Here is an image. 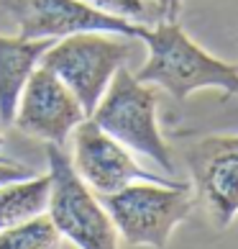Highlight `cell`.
Wrapping results in <instances>:
<instances>
[{
    "label": "cell",
    "instance_id": "cell-10",
    "mask_svg": "<svg viewBox=\"0 0 238 249\" xmlns=\"http://www.w3.org/2000/svg\"><path fill=\"white\" fill-rule=\"evenodd\" d=\"M57 39H21V36H0V128L13 126V116L18 108L26 82L31 72L39 67Z\"/></svg>",
    "mask_w": 238,
    "mask_h": 249
},
{
    "label": "cell",
    "instance_id": "cell-1",
    "mask_svg": "<svg viewBox=\"0 0 238 249\" xmlns=\"http://www.w3.org/2000/svg\"><path fill=\"white\" fill-rule=\"evenodd\" d=\"M141 39L149 47V59L133 77L143 85H161L175 100L205 88L223 90L225 95L238 93V67L200 49L177 21L143 29Z\"/></svg>",
    "mask_w": 238,
    "mask_h": 249
},
{
    "label": "cell",
    "instance_id": "cell-7",
    "mask_svg": "<svg viewBox=\"0 0 238 249\" xmlns=\"http://www.w3.org/2000/svg\"><path fill=\"white\" fill-rule=\"evenodd\" d=\"M75 160L72 167L79 175V180L95 193V196H111L131 182H157V185L187 188V182L167 180L161 175L139 167L123 144H118L113 136H108L93 118H85L75 126Z\"/></svg>",
    "mask_w": 238,
    "mask_h": 249
},
{
    "label": "cell",
    "instance_id": "cell-14",
    "mask_svg": "<svg viewBox=\"0 0 238 249\" xmlns=\"http://www.w3.org/2000/svg\"><path fill=\"white\" fill-rule=\"evenodd\" d=\"M33 175L36 172L29 167V164H23V162H18V160H8V157H0V185L33 178Z\"/></svg>",
    "mask_w": 238,
    "mask_h": 249
},
{
    "label": "cell",
    "instance_id": "cell-2",
    "mask_svg": "<svg viewBox=\"0 0 238 249\" xmlns=\"http://www.w3.org/2000/svg\"><path fill=\"white\" fill-rule=\"evenodd\" d=\"M90 118L126 149L146 154L161 170L175 175L172 152L157 126V93L136 80L126 64L115 70Z\"/></svg>",
    "mask_w": 238,
    "mask_h": 249
},
{
    "label": "cell",
    "instance_id": "cell-6",
    "mask_svg": "<svg viewBox=\"0 0 238 249\" xmlns=\"http://www.w3.org/2000/svg\"><path fill=\"white\" fill-rule=\"evenodd\" d=\"M0 13L16 23L21 39H62L82 31H103L141 39L146 26L108 16L82 0H0Z\"/></svg>",
    "mask_w": 238,
    "mask_h": 249
},
{
    "label": "cell",
    "instance_id": "cell-4",
    "mask_svg": "<svg viewBox=\"0 0 238 249\" xmlns=\"http://www.w3.org/2000/svg\"><path fill=\"white\" fill-rule=\"evenodd\" d=\"M108 211L115 234L131 247H154L164 249L175 226L182 224L192 211L195 198H190L187 188L157 185V182H141V185H126L111 196H97Z\"/></svg>",
    "mask_w": 238,
    "mask_h": 249
},
{
    "label": "cell",
    "instance_id": "cell-13",
    "mask_svg": "<svg viewBox=\"0 0 238 249\" xmlns=\"http://www.w3.org/2000/svg\"><path fill=\"white\" fill-rule=\"evenodd\" d=\"M82 3L93 5L97 11L108 13V16L146 26V29H151V26H157V23H167L159 0H82Z\"/></svg>",
    "mask_w": 238,
    "mask_h": 249
},
{
    "label": "cell",
    "instance_id": "cell-5",
    "mask_svg": "<svg viewBox=\"0 0 238 249\" xmlns=\"http://www.w3.org/2000/svg\"><path fill=\"white\" fill-rule=\"evenodd\" d=\"M49 160V200L47 216L62 239L77 249H118V234L108 211L72 167L62 146L47 144Z\"/></svg>",
    "mask_w": 238,
    "mask_h": 249
},
{
    "label": "cell",
    "instance_id": "cell-8",
    "mask_svg": "<svg viewBox=\"0 0 238 249\" xmlns=\"http://www.w3.org/2000/svg\"><path fill=\"white\" fill-rule=\"evenodd\" d=\"M195 206L218 229L238 216V136H207L185 149Z\"/></svg>",
    "mask_w": 238,
    "mask_h": 249
},
{
    "label": "cell",
    "instance_id": "cell-9",
    "mask_svg": "<svg viewBox=\"0 0 238 249\" xmlns=\"http://www.w3.org/2000/svg\"><path fill=\"white\" fill-rule=\"evenodd\" d=\"M85 118V110L77 103V98L69 93V88L51 70L39 64L18 98L13 126L47 144L64 146L67 136Z\"/></svg>",
    "mask_w": 238,
    "mask_h": 249
},
{
    "label": "cell",
    "instance_id": "cell-11",
    "mask_svg": "<svg viewBox=\"0 0 238 249\" xmlns=\"http://www.w3.org/2000/svg\"><path fill=\"white\" fill-rule=\"evenodd\" d=\"M47 200L49 175H33V178L0 185V231L44 213Z\"/></svg>",
    "mask_w": 238,
    "mask_h": 249
},
{
    "label": "cell",
    "instance_id": "cell-12",
    "mask_svg": "<svg viewBox=\"0 0 238 249\" xmlns=\"http://www.w3.org/2000/svg\"><path fill=\"white\" fill-rule=\"evenodd\" d=\"M62 236L47 211L0 231V249H59Z\"/></svg>",
    "mask_w": 238,
    "mask_h": 249
},
{
    "label": "cell",
    "instance_id": "cell-3",
    "mask_svg": "<svg viewBox=\"0 0 238 249\" xmlns=\"http://www.w3.org/2000/svg\"><path fill=\"white\" fill-rule=\"evenodd\" d=\"M115 36L118 34L103 31L69 34L54 41L39 59V64L51 70L69 88L87 118L111 85L115 70L123 67L133 54L131 44L118 41Z\"/></svg>",
    "mask_w": 238,
    "mask_h": 249
},
{
    "label": "cell",
    "instance_id": "cell-15",
    "mask_svg": "<svg viewBox=\"0 0 238 249\" xmlns=\"http://www.w3.org/2000/svg\"><path fill=\"white\" fill-rule=\"evenodd\" d=\"M0 146H3V128H0Z\"/></svg>",
    "mask_w": 238,
    "mask_h": 249
}]
</instances>
